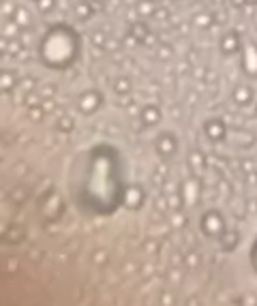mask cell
<instances>
[{"label":"cell","instance_id":"6da1fadb","mask_svg":"<svg viewBox=\"0 0 257 306\" xmlns=\"http://www.w3.org/2000/svg\"><path fill=\"white\" fill-rule=\"evenodd\" d=\"M82 178H79V203L94 212H114L122 201V180L118 154L110 146H96L82 157Z\"/></svg>","mask_w":257,"mask_h":306},{"label":"cell","instance_id":"7a4b0ae2","mask_svg":"<svg viewBox=\"0 0 257 306\" xmlns=\"http://www.w3.org/2000/svg\"><path fill=\"white\" fill-rule=\"evenodd\" d=\"M82 54V36L69 24H54L41 36L37 56L43 67L52 71H67L77 62Z\"/></svg>","mask_w":257,"mask_h":306},{"label":"cell","instance_id":"3957f363","mask_svg":"<svg viewBox=\"0 0 257 306\" xmlns=\"http://www.w3.org/2000/svg\"><path fill=\"white\" fill-rule=\"evenodd\" d=\"M240 67L246 77L255 79L257 77V43L246 41L242 43V50H240Z\"/></svg>","mask_w":257,"mask_h":306},{"label":"cell","instance_id":"277c9868","mask_svg":"<svg viewBox=\"0 0 257 306\" xmlns=\"http://www.w3.org/2000/svg\"><path fill=\"white\" fill-rule=\"evenodd\" d=\"M101 105H103V94H101L99 90H94V88L84 90V92L79 94V99H77V109L82 111V114H86V116L99 111Z\"/></svg>","mask_w":257,"mask_h":306},{"label":"cell","instance_id":"5b68a950","mask_svg":"<svg viewBox=\"0 0 257 306\" xmlns=\"http://www.w3.org/2000/svg\"><path fill=\"white\" fill-rule=\"evenodd\" d=\"M219 50H221L223 56H234V54H240L242 50V39L236 30H227L219 41Z\"/></svg>","mask_w":257,"mask_h":306},{"label":"cell","instance_id":"8992f818","mask_svg":"<svg viewBox=\"0 0 257 306\" xmlns=\"http://www.w3.org/2000/svg\"><path fill=\"white\" fill-rule=\"evenodd\" d=\"M203 131H206V135L212 139V142H221L225 137V131H227V126H225V122L221 118H210V120L203 125Z\"/></svg>","mask_w":257,"mask_h":306},{"label":"cell","instance_id":"52a82bcc","mask_svg":"<svg viewBox=\"0 0 257 306\" xmlns=\"http://www.w3.org/2000/svg\"><path fill=\"white\" fill-rule=\"evenodd\" d=\"M253 99H255V90H253V86H251V84H238L234 88V101L240 107L249 105Z\"/></svg>","mask_w":257,"mask_h":306},{"label":"cell","instance_id":"ba28073f","mask_svg":"<svg viewBox=\"0 0 257 306\" xmlns=\"http://www.w3.org/2000/svg\"><path fill=\"white\" fill-rule=\"evenodd\" d=\"M19 86V77L15 71H11V69H2L0 71V92H11L13 88H18Z\"/></svg>","mask_w":257,"mask_h":306},{"label":"cell","instance_id":"9c48e42d","mask_svg":"<svg viewBox=\"0 0 257 306\" xmlns=\"http://www.w3.org/2000/svg\"><path fill=\"white\" fill-rule=\"evenodd\" d=\"M157 150L163 157H169V154L176 152V137L169 135V133H161L157 139Z\"/></svg>","mask_w":257,"mask_h":306},{"label":"cell","instance_id":"30bf717a","mask_svg":"<svg viewBox=\"0 0 257 306\" xmlns=\"http://www.w3.org/2000/svg\"><path fill=\"white\" fill-rule=\"evenodd\" d=\"M139 120L146 126H154L161 120V109L157 105H146L142 111H139Z\"/></svg>","mask_w":257,"mask_h":306},{"label":"cell","instance_id":"8fae6325","mask_svg":"<svg viewBox=\"0 0 257 306\" xmlns=\"http://www.w3.org/2000/svg\"><path fill=\"white\" fill-rule=\"evenodd\" d=\"M202 225H203V232H208L210 235H217L223 229V223H221V218H219L217 212L206 214V216H203V221H202Z\"/></svg>","mask_w":257,"mask_h":306},{"label":"cell","instance_id":"7c38bea8","mask_svg":"<svg viewBox=\"0 0 257 306\" xmlns=\"http://www.w3.org/2000/svg\"><path fill=\"white\" fill-rule=\"evenodd\" d=\"M154 11H157V2H154V0H142V2H137V13L142 15V18L154 15Z\"/></svg>","mask_w":257,"mask_h":306},{"label":"cell","instance_id":"4fadbf2b","mask_svg":"<svg viewBox=\"0 0 257 306\" xmlns=\"http://www.w3.org/2000/svg\"><path fill=\"white\" fill-rule=\"evenodd\" d=\"M11 19H15V21H18V24L21 26V28H26V26H28L30 24V13H28V11H26L24 7H18V9H15L13 11V18H11Z\"/></svg>","mask_w":257,"mask_h":306},{"label":"cell","instance_id":"5bb4252c","mask_svg":"<svg viewBox=\"0 0 257 306\" xmlns=\"http://www.w3.org/2000/svg\"><path fill=\"white\" fill-rule=\"evenodd\" d=\"M90 13H92V7H90L86 0H82V2H77L75 4V15H77L79 19H88L90 18Z\"/></svg>","mask_w":257,"mask_h":306},{"label":"cell","instance_id":"9a60e30c","mask_svg":"<svg viewBox=\"0 0 257 306\" xmlns=\"http://www.w3.org/2000/svg\"><path fill=\"white\" fill-rule=\"evenodd\" d=\"M114 90L118 94H127L128 90H131V82H128L127 77H118L116 82H114Z\"/></svg>","mask_w":257,"mask_h":306},{"label":"cell","instance_id":"2e32d148","mask_svg":"<svg viewBox=\"0 0 257 306\" xmlns=\"http://www.w3.org/2000/svg\"><path fill=\"white\" fill-rule=\"evenodd\" d=\"M35 4L39 13H50L52 9H56V0H35Z\"/></svg>","mask_w":257,"mask_h":306},{"label":"cell","instance_id":"e0dca14e","mask_svg":"<svg viewBox=\"0 0 257 306\" xmlns=\"http://www.w3.org/2000/svg\"><path fill=\"white\" fill-rule=\"evenodd\" d=\"M195 24L197 26H206V28H208V26L212 24V13H200L195 18Z\"/></svg>","mask_w":257,"mask_h":306},{"label":"cell","instance_id":"ac0fdd59","mask_svg":"<svg viewBox=\"0 0 257 306\" xmlns=\"http://www.w3.org/2000/svg\"><path fill=\"white\" fill-rule=\"evenodd\" d=\"M133 35H135V36H139V39H144V36H146V35H148L146 26H144V24H139V26H135V28H133Z\"/></svg>","mask_w":257,"mask_h":306},{"label":"cell","instance_id":"d6986e66","mask_svg":"<svg viewBox=\"0 0 257 306\" xmlns=\"http://www.w3.org/2000/svg\"><path fill=\"white\" fill-rule=\"evenodd\" d=\"M30 118H32V120H41V118H43V109H41V107H32V109H30Z\"/></svg>","mask_w":257,"mask_h":306},{"label":"cell","instance_id":"ffe728a7","mask_svg":"<svg viewBox=\"0 0 257 306\" xmlns=\"http://www.w3.org/2000/svg\"><path fill=\"white\" fill-rule=\"evenodd\" d=\"M58 126H60V128H71V126H73V120H71V118H67V116H64Z\"/></svg>","mask_w":257,"mask_h":306},{"label":"cell","instance_id":"44dd1931","mask_svg":"<svg viewBox=\"0 0 257 306\" xmlns=\"http://www.w3.org/2000/svg\"><path fill=\"white\" fill-rule=\"evenodd\" d=\"M32 82H37V79H32V77H26L24 82H19V86H24L26 90H30V88H32Z\"/></svg>","mask_w":257,"mask_h":306},{"label":"cell","instance_id":"7402d4cb","mask_svg":"<svg viewBox=\"0 0 257 306\" xmlns=\"http://www.w3.org/2000/svg\"><path fill=\"white\" fill-rule=\"evenodd\" d=\"M255 114H257V105H255Z\"/></svg>","mask_w":257,"mask_h":306}]
</instances>
